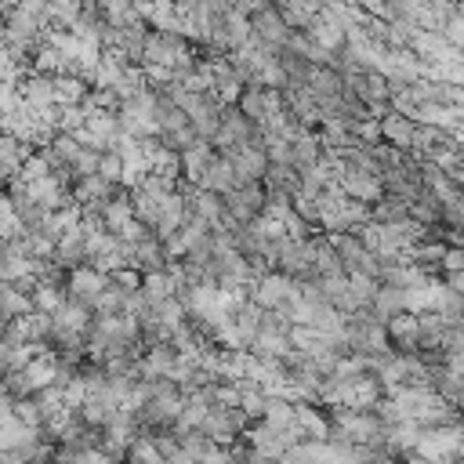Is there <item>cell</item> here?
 Listing matches in <instances>:
<instances>
[{"mask_svg":"<svg viewBox=\"0 0 464 464\" xmlns=\"http://www.w3.org/2000/svg\"><path fill=\"white\" fill-rule=\"evenodd\" d=\"M265 207H269V193L261 182L254 186H240L225 196V228H244V225H254L265 218Z\"/></svg>","mask_w":464,"mask_h":464,"instance_id":"6da1fadb","label":"cell"},{"mask_svg":"<svg viewBox=\"0 0 464 464\" xmlns=\"http://www.w3.org/2000/svg\"><path fill=\"white\" fill-rule=\"evenodd\" d=\"M251 302L265 312H290L298 302V283L272 269V272H265L261 279L251 283Z\"/></svg>","mask_w":464,"mask_h":464,"instance_id":"7a4b0ae2","label":"cell"},{"mask_svg":"<svg viewBox=\"0 0 464 464\" xmlns=\"http://www.w3.org/2000/svg\"><path fill=\"white\" fill-rule=\"evenodd\" d=\"M251 29H254V37H258L261 44H269L272 51H283V47L290 44V37H294V29L283 22V15H279V8L272 4V0H261V4L254 8Z\"/></svg>","mask_w":464,"mask_h":464,"instance_id":"3957f363","label":"cell"},{"mask_svg":"<svg viewBox=\"0 0 464 464\" xmlns=\"http://www.w3.org/2000/svg\"><path fill=\"white\" fill-rule=\"evenodd\" d=\"M388 330V344L395 356H418L421 352V323L414 312H399L385 323Z\"/></svg>","mask_w":464,"mask_h":464,"instance_id":"277c9868","label":"cell"},{"mask_svg":"<svg viewBox=\"0 0 464 464\" xmlns=\"http://www.w3.org/2000/svg\"><path fill=\"white\" fill-rule=\"evenodd\" d=\"M105 286H109V276L98 272V269H91V265L73 269V272L66 276V294H70L73 302L87 305V309H95V302L105 294Z\"/></svg>","mask_w":464,"mask_h":464,"instance_id":"5b68a950","label":"cell"},{"mask_svg":"<svg viewBox=\"0 0 464 464\" xmlns=\"http://www.w3.org/2000/svg\"><path fill=\"white\" fill-rule=\"evenodd\" d=\"M228 163H232V170H236L240 186L265 182V170H269V156H265V149H258V145H247V149H240L236 156H228Z\"/></svg>","mask_w":464,"mask_h":464,"instance_id":"8992f818","label":"cell"},{"mask_svg":"<svg viewBox=\"0 0 464 464\" xmlns=\"http://www.w3.org/2000/svg\"><path fill=\"white\" fill-rule=\"evenodd\" d=\"M19 95H22V102L26 105H33V109H51V105H58V91H54V77H47V73H29V77H22V84H19Z\"/></svg>","mask_w":464,"mask_h":464,"instance_id":"52a82bcc","label":"cell"},{"mask_svg":"<svg viewBox=\"0 0 464 464\" xmlns=\"http://www.w3.org/2000/svg\"><path fill=\"white\" fill-rule=\"evenodd\" d=\"M337 186L348 200H360V203H377L385 196L377 174H337Z\"/></svg>","mask_w":464,"mask_h":464,"instance_id":"ba28073f","label":"cell"},{"mask_svg":"<svg viewBox=\"0 0 464 464\" xmlns=\"http://www.w3.org/2000/svg\"><path fill=\"white\" fill-rule=\"evenodd\" d=\"M414 135H418L414 120H406V116H399V112L381 116V142L395 145L399 153H410L414 149Z\"/></svg>","mask_w":464,"mask_h":464,"instance_id":"9c48e42d","label":"cell"},{"mask_svg":"<svg viewBox=\"0 0 464 464\" xmlns=\"http://www.w3.org/2000/svg\"><path fill=\"white\" fill-rule=\"evenodd\" d=\"M200 189L228 196L232 189H240V178H236V170H232V163L225 156H214L211 167H207V174H203V182H200Z\"/></svg>","mask_w":464,"mask_h":464,"instance_id":"30bf717a","label":"cell"},{"mask_svg":"<svg viewBox=\"0 0 464 464\" xmlns=\"http://www.w3.org/2000/svg\"><path fill=\"white\" fill-rule=\"evenodd\" d=\"M214 156H218V153H214L211 142H196L193 149H186V153H182V178H186L189 186H200Z\"/></svg>","mask_w":464,"mask_h":464,"instance_id":"8fae6325","label":"cell"},{"mask_svg":"<svg viewBox=\"0 0 464 464\" xmlns=\"http://www.w3.org/2000/svg\"><path fill=\"white\" fill-rule=\"evenodd\" d=\"M305 33H309V37H312V40H316L323 51H330V54H337V51L348 44L344 29H341V26H337V22H334L327 12H323V15H316V19H312V26H309Z\"/></svg>","mask_w":464,"mask_h":464,"instance_id":"7c38bea8","label":"cell"},{"mask_svg":"<svg viewBox=\"0 0 464 464\" xmlns=\"http://www.w3.org/2000/svg\"><path fill=\"white\" fill-rule=\"evenodd\" d=\"M102 225L112 232V236H120V232L135 221V207H131V193H124V196H116V200H109L105 207H102Z\"/></svg>","mask_w":464,"mask_h":464,"instance_id":"4fadbf2b","label":"cell"},{"mask_svg":"<svg viewBox=\"0 0 464 464\" xmlns=\"http://www.w3.org/2000/svg\"><path fill=\"white\" fill-rule=\"evenodd\" d=\"M370 312L377 316V323H388L392 316L406 312V290H399V286H385V283H381V290H377L374 302H370Z\"/></svg>","mask_w":464,"mask_h":464,"instance_id":"5bb4252c","label":"cell"},{"mask_svg":"<svg viewBox=\"0 0 464 464\" xmlns=\"http://www.w3.org/2000/svg\"><path fill=\"white\" fill-rule=\"evenodd\" d=\"M410 218V203L399 200V196H381L377 203H370V221H381V225H399Z\"/></svg>","mask_w":464,"mask_h":464,"instance_id":"9a60e30c","label":"cell"},{"mask_svg":"<svg viewBox=\"0 0 464 464\" xmlns=\"http://www.w3.org/2000/svg\"><path fill=\"white\" fill-rule=\"evenodd\" d=\"M66 286H58V283H40L33 290V312H44V316H54L58 309L66 305Z\"/></svg>","mask_w":464,"mask_h":464,"instance_id":"2e32d148","label":"cell"},{"mask_svg":"<svg viewBox=\"0 0 464 464\" xmlns=\"http://www.w3.org/2000/svg\"><path fill=\"white\" fill-rule=\"evenodd\" d=\"M323 450H327V443L305 439V443H294V446H290V450L279 457V464H319Z\"/></svg>","mask_w":464,"mask_h":464,"instance_id":"e0dca14e","label":"cell"},{"mask_svg":"<svg viewBox=\"0 0 464 464\" xmlns=\"http://www.w3.org/2000/svg\"><path fill=\"white\" fill-rule=\"evenodd\" d=\"M178 439H182V453H186L193 464H200V460H203V457H207V453L218 446V443H214V439H211L203 428H196V432H186V435H178Z\"/></svg>","mask_w":464,"mask_h":464,"instance_id":"ac0fdd59","label":"cell"},{"mask_svg":"<svg viewBox=\"0 0 464 464\" xmlns=\"http://www.w3.org/2000/svg\"><path fill=\"white\" fill-rule=\"evenodd\" d=\"M98 174L105 182H112V186H124V160H120V153H102Z\"/></svg>","mask_w":464,"mask_h":464,"instance_id":"d6986e66","label":"cell"},{"mask_svg":"<svg viewBox=\"0 0 464 464\" xmlns=\"http://www.w3.org/2000/svg\"><path fill=\"white\" fill-rule=\"evenodd\" d=\"M453 272H464V247H446L443 276H453Z\"/></svg>","mask_w":464,"mask_h":464,"instance_id":"ffe728a7","label":"cell"},{"mask_svg":"<svg viewBox=\"0 0 464 464\" xmlns=\"http://www.w3.org/2000/svg\"><path fill=\"white\" fill-rule=\"evenodd\" d=\"M200 464H232V450L228 446H214Z\"/></svg>","mask_w":464,"mask_h":464,"instance_id":"44dd1931","label":"cell"},{"mask_svg":"<svg viewBox=\"0 0 464 464\" xmlns=\"http://www.w3.org/2000/svg\"><path fill=\"white\" fill-rule=\"evenodd\" d=\"M272 4H276V8H283V4H290V0H272Z\"/></svg>","mask_w":464,"mask_h":464,"instance_id":"7402d4cb","label":"cell"},{"mask_svg":"<svg viewBox=\"0 0 464 464\" xmlns=\"http://www.w3.org/2000/svg\"><path fill=\"white\" fill-rule=\"evenodd\" d=\"M460 414H464V406H460Z\"/></svg>","mask_w":464,"mask_h":464,"instance_id":"603a6c76","label":"cell"}]
</instances>
